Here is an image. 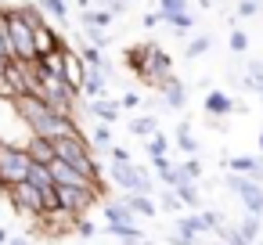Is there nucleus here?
Wrapping results in <instances>:
<instances>
[{
	"instance_id": "obj_1",
	"label": "nucleus",
	"mask_w": 263,
	"mask_h": 245,
	"mask_svg": "<svg viewBox=\"0 0 263 245\" xmlns=\"http://www.w3.org/2000/svg\"><path fill=\"white\" fill-rule=\"evenodd\" d=\"M4 198H8V202H11V209H15L18 216H26L29 223H33L36 216H44V213H47V205H44V191H40L36 184H29V180L8 184V187H4Z\"/></svg>"
},
{
	"instance_id": "obj_2",
	"label": "nucleus",
	"mask_w": 263,
	"mask_h": 245,
	"mask_svg": "<svg viewBox=\"0 0 263 245\" xmlns=\"http://www.w3.org/2000/svg\"><path fill=\"white\" fill-rule=\"evenodd\" d=\"M29 166H33V159H29V152L22 144L0 141V184H4V187L26 180L29 177Z\"/></svg>"
},
{
	"instance_id": "obj_3",
	"label": "nucleus",
	"mask_w": 263,
	"mask_h": 245,
	"mask_svg": "<svg viewBox=\"0 0 263 245\" xmlns=\"http://www.w3.org/2000/svg\"><path fill=\"white\" fill-rule=\"evenodd\" d=\"M8 15V40H11V58L18 62H33L36 58V47H33V26L15 11V8H4Z\"/></svg>"
},
{
	"instance_id": "obj_4",
	"label": "nucleus",
	"mask_w": 263,
	"mask_h": 245,
	"mask_svg": "<svg viewBox=\"0 0 263 245\" xmlns=\"http://www.w3.org/2000/svg\"><path fill=\"white\" fill-rule=\"evenodd\" d=\"M62 80L76 90V94H83V80H87V65H83V58H80V51H72V47H65V62H62Z\"/></svg>"
},
{
	"instance_id": "obj_5",
	"label": "nucleus",
	"mask_w": 263,
	"mask_h": 245,
	"mask_svg": "<svg viewBox=\"0 0 263 245\" xmlns=\"http://www.w3.org/2000/svg\"><path fill=\"white\" fill-rule=\"evenodd\" d=\"M33 47H36V54H51V51H58V47H65V36L54 29V26H36L33 29Z\"/></svg>"
},
{
	"instance_id": "obj_6",
	"label": "nucleus",
	"mask_w": 263,
	"mask_h": 245,
	"mask_svg": "<svg viewBox=\"0 0 263 245\" xmlns=\"http://www.w3.org/2000/svg\"><path fill=\"white\" fill-rule=\"evenodd\" d=\"M87 112H90L94 119H101L105 126H112V123H119L123 105H119V101H108V98H98V101H87Z\"/></svg>"
},
{
	"instance_id": "obj_7",
	"label": "nucleus",
	"mask_w": 263,
	"mask_h": 245,
	"mask_svg": "<svg viewBox=\"0 0 263 245\" xmlns=\"http://www.w3.org/2000/svg\"><path fill=\"white\" fill-rule=\"evenodd\" d=\"M123 202H126V209H130L137 220H141V216H144V220H152V216L159 213L155 198H152V195H144V191H126V198H123Z\"/></svg>"
},
{
	"instance_id": "obj_8",
	"label": "nucleus",
	"mask_w": 263,
	"mask_h": 245,
	"mask_svg": "<svg viewBox=\"0 0 263 245\" xmlns=\"http://www.w3.org/2000/svg\"><path fill=\"white\" fill-rule=\"evenodd\" d=\"M148 72H152L155 80H162V76L173 72V58H170L159 44H152V51H148Z\"/></svg>"
},
{
	"instance_id": "obj_9",
	"label": "nucleus",
	"mask_w": 263,
	"mask_h": 245,
	"mask_svg": "<svg viewBox=\"0 0 263 245\" xmlns=\"http://www.w3.org/2000/svg\"><path fill=\"white\" fill-rule=\"evenodd\" d=\"M22 148L29 152V159H33V162H44V166L54 159V144H51L47 137H36V134H29V141H26Z\"/></svg>"
},
{
	"instance_id": "obj_10",
	"label": "nucleus",
	"mask_w": 263,
	"mask_h": 245,
	"mask_svg": "<svg viewBox=\"0 0 263 245\" xmlns=\"http://www.w3.org/2000/svg\"><path fill=\"white\" fill-rule=\"evenodd\" d=\"M83 94H87L90 101H98V98H108V94H112V90H108V76H105V72H94V69H87Z\"/></svg>"
},
{
	"instance_id": "obj_11",
	"label": "nucleus",
	"mask_w": 263,
	"mask_h": 245,
	"mask_svg": "<svg viewBox=\"0 0 263 245\" xmlns=\"http://www.w3.org/2000/svg\"><path fill=\"white\" fill-rule=\"evenodd\" d=\"M205 112L209 116H231L234 112V98L223 94V90H209L205 94Z\"/></svg>"
},
{
	"instance_id": "obj_12",
	"label": "nucleus",
	"mask_w": 263,
	"mask_h": 245,
	"mask_svg": "<svg viewBox=\"0 0 263 245\" xmlns=\"http://www.w3.org/2000/svg\"><path fill=\"white\" fill-rule=\"evenodd\" d=\"M126 126H130V134H134V137H144V141H148L152 134H159V116H152V112H141V116H134Z\"/></svg>"
},
{
	"instance_id": "obj_13",
	"label": "nucleus",
	"mask_w": 263,
	"mask_h": 245,
	"mask_svg": "<svg viewBox=\"0 0 263 245\" xmlns=\"http://www.w3.org/2000/svg\"><path fill=\"white\" fill-rule=\"evenodd\" d=\"M155 205H159V213H170V216H180V209H184V202L177 198V191H173V187L155 191Z\"/></svg>"
},
{
	"instance_id": "obj_14",
	"label": "nucleus",
	"mask_w": 263,
	"mask_h": 245,
	"mask_svg": "<svg viewBox=\"0 0 263 245\" xmlns=\"http://www.w3.org/2000/svg\"><path fill=\"white\" fill-rule=\"evenodd\" d=\"M101 213H105L108 223H130V220H137V216L126 209V202H108V198H105V202H101Z\"/></svg>"
},
{
	"instance_id": "obj_15",
	"label": "nucleus",
	"mask_w": 263,
	"mask_h": 245,
	"mask_svg": "<svg viewBox=\"0 0 263 245\" xmlns=\"http://www.w3.org/2000/svg\"><path fill=\"white\" fill-rule=\"evenodd\" d=\"M177 231H180V234H187V238H202V234H209V227H205L202 213H195V216H177Z\"/></svg>"
},
{
	"instance_id": "obj_16",
	"label": "nucleus",
	"mask_w": 263,
	"mask_h": 245,
	"mask_svg": "<svg viewBox=\"0 0 263 245\" xmlns=\"http://www.w3.org/2000/svg\"><path fill=\"white\" fill-rule=\"evenodd\" d=\"M108 234H112V238H119L123 245H130V241H141V238H144V231L137 227V220H130V223H108Z\"/></svg>"
},
{
	"instance_id": "obj_17",
	"label": "nucleus",
	"mask_w": 263,
	"mask_h": 245,
	"mask_svg": "<svg viewBox=\"0 0 263 245\" xmlns=\"http://www.w3.org/2000/svg\"><path fill=\"white\" fill-rule=\"evenodd\" d=\"M173 137H177V144H180V152H187V155H198V152H202V144H198V137L191 134V126H187V123H177V130H173Z\"/></svg>"
},
{
	"instance_id": "obj_18",
	"label": "nucleus",
	"mask_w": 263,
	"mask_h": 245,
	"mask_svg": "<svg viewBox=\"0 0 263 245\" xmlns=\"http://www.w3.org/2000/svg\"><path fill=\"white\" fill-rule=\"evenodd\" d=\"M238 231H241V238H245V241H252V245H256V241H263V220H259V216H252V213H249V216H241Z\"/></svg>"
},
{
	"instance_id": "obj_19",
	"label": "nucleus",
	"mask_w": 263,
	"mask_h": 245,
	"mask_svg": "<svg viewBox=\"0 0 263 245\" xmlns=\"http://www.w3.org/2000/svg\"><path fill=\"white\" fill-rule=\"evenodd\" d=\"M173 191H177V198H180L184 205H191V209H202V195H198L195 180H184V184H177Z\"/></svg>"
},
{
	"instance_id": "obj_20",
	"label": "nucleus",
	"mask_w": 263,
	"mask_h": 245,
	"mask_svg": "<svg viewBox=\"0 0 263 245\" xmlns=\"http://www.w3.org/2000/svg\"><path fill=\"white\" fill-rule=\"evenodd\" d=\"M80 22H83V26H98V29H108V26H112V15H108L105 8H87V11L80 15Z\"/></svg>"
},
{
	"instance_id": "obj_21",
	"label": "nucleus",
	"mask_w": 263,
	"mask_h": 245,
	"mask_svg": "<svg viewBox=\"0 0 263 245\" xmlns=\"http://www.w3.org/2000/svg\"><path fill=\"white\" fill-rule=\"evenodd\" d=\"M80 40H87V44H94V47H101V51L112 44L108 29H98V26H83V29H80Z\"/></svg>"
},
{
	"instance_id": "obj_22",
	"label": "nucleus",
	"mask_w": 263,
	"mask_h": 245,
	"mask_svg": "<svg viewBox=\"0 0 263 245\" xmlns=\"http://www.w3.org/2000/svg\"><path fill=\"white\" fill-rule=\"evenodd\" d=\"M29 184H36L40 191H47V187H54V180H51V169L44 166V162H33L29 166V177H26Z\"/></svg>"
},
{
	"instance_id": "obj_23",
	"label": "nucleus",
	"mask_w": 263,
	"mask_h": 245,
	"mask_svg": "<svg viewBox=\"0 0 263 245\" xmlns=\"http://www.w3.org/2000/svg\"><path fill=\"white\" fill-rule=\"evenodd\" d=\"M144 152L152 155V159H159V155H170V137L159 130V134H152L148 141H144Z\"/></svg>"
},
{
	"instance_id": "obj_24",
	"label": "nucleus",
	"mask_w": 263,
	"mask_h": 245,
	"mask_svg": "<svg viewBox=\"0 0 263 245\" xmlns=\"http://www.w3.org/2000/svg\"><path fill=\"white\" fill-rule=\"evenodd\" d=\"M36 4H40L47 15H54L62 26H69V4H65V0H36Z\"/></svg>"
},
{
	"instance_id": "obj_25",
	"label": "nucleus",
	"mask_w": 263,
	"mask_h": 245,
	"mask_svg": "<svg viewBox=\"0 0 263 245\" xmlns=\"http://www.w3.org/2000/svg\"><path fill=\"white\" fill-rule=\"evenodd\" d=\"M191 4L187 0H159V15H162V22H170L173 15H180V11H187Z\"/></svg>"
},
{
	"instance_id": "obj_26",
	"label": "nucleus",
	"mask_w": 263,
	"mask_h": 245,
	"mask_svg": "<svg viewBox=\"0 0 263 245\" xmlns=\"http://www.w3.org/2000/svg\"><path fill=\"white\" fill-rule=\"evenodd\" d=\"M213 47V36H195L187 47H184V58H198V54H205Z\"/></svg>"
},
{
	"instance_id": "obj_27",
	"label": "nucleus",
	"mask_w": 263,
	"mask_h": 245,
	"mask_svg": "<svg viewBox=\"0 0 263 245\" xmlns=\"http://www.w3.org/2000/svg\"><path fill=\"white\" fill-rule=\"evenodd\" d=\"M159 180H162V187H177V184H184L187 177H184V169H180V166L173 162L170 169H162V173H159Z\"/></svg>"
},
{
	"instance_id": "obj_28",
	"label": "nucleus",
	"mask_w": 263,
	"mask_h": 245,
	"mask_svg": "<svg viewBox=\"0 0 263 245\" xmlns=\"http://www.w3.org/2000/svg\"><path fill=\"white\" fill-rule=\"evenodd\" d=\"M259 11H263V0H238V8H234L238 18H256Z\"/></svg>"
},
{
	"instance_id": "obj_29",
	"label": "nucleus",
	"mask_w": 263,
	"mask_h": 245,
	"mask_svg": "<svg viewBox=\"0 0 263 245\" xmlns=\"http://www.w3.org/2000/svg\"><path fill=\"white\" fill-rule=\"evenodd\" d=\"M0 58H11V40H8V15L0 4Z\"/></svg>"
},
{
	"instance_id": "obj_30",
	"label": "nucleus",
	"mask_w": 263,
	"mask_h": 245,
	"mask_svg": "<svg viewBox=\"0 0 263 245\" xmlns=\"http://www.w3.org/2000/svg\"><path fill=\"white\" fill-rule=\"evenodd\" d=\"M90 141H94V144H98V152H105V148H112V144H116V141H112V134H108V126H105V123H101V126H94V130H90Z\"/></svg>"
},
{
	"instance_id": "obj_31",
	"label": "nucleus",
	"mask_w": 263,
	"mask_h": 245,
	"mask_svg": "<svg viewBox=\"0 0 263 245\" xmlns=\"http://www.w3.org/2000/svg\"><path fill=\"white\" fill-rule=\"evenodd\" d=\"M72 231H76L80 238H87V241L98 234V227H94V220H90V216H76V227H72Z\"/></svg>"
},
{
	"instance_id": "obj_32",
	"label": "nucleus",
	"mask_w": 263,
	"mask_h": 245,
	"mask_svg": "<svg viewBox=\"0 0 263 245\" xmlns=\"http://www.w3.org/2000/svg\"><path fill=\"white\" fill-rule=\"evenodd\" d=\"M180 169H184V177H187V180H195V184L202 180V162H198L195 155H191L187 162H180Z\"/></svg>"
},
{
	"instance_id": "obj_33",
	"label": "nucleus",
	"mask_w": 263,
	"mask_h": 245,
	"mask_svg": "<svg viewBox=\"0 0 263 245\" xmlns=\"http://www.w3.org/2000/svg\"><path fill=\"white\" fill-rule=\"evenodd\" d=\"M231 51H234V54H245V51H249V36H245L241 29H231Z\"/></svg>"
},
{
	"instance_id": "obj_34",
	"label": "nucleus",
	"mask_w": 263,
	"mask_h": 245,
	"mask_svg": "<svg viewBox=\"0 0 263 245\" xmlns=\"http://www.w3.org/2000/svg\"><path fill=\"white\" fill-rule=\"evenodd\" d=\"M105 155H108V162H130V152H126V148H119V144L105 148Z\"/></svg>"
},
{
	"instance_id": "obj_35",
	"label": "nucleus",
	"mask_w": 263,
	"mask_h": 245,
	"mask_svg": "<svg viewBox=\"0 0 263 245\" xmlns=\"http://www.w3.org/2000/svg\"><path fill=\"white\" fill-rule=\"evenodd\" d=\"M105 11L116 18V15H126V11H130V4H126V0H105Z\"/></svg>"
},
{
	"instance_id": "obj_36",
	"label": "nucleus",
	"mask_w": 263,
	"mask_h": 245,
	"mask_svg": "<svg viewBox=\"0 0 263 245\" xmlns=\"http://www.w3.org/2000/svg\"><path fill=\"white\" fill-rule=\"evenodd\" d=\"M170 245H202L198 238H187V234H170Z\"/></svg>"
},
{
	"instance_id": "obj_37",
	"label": "nucleus",
	"mask_w": 263,
	"mask_h": 245,
	"mask_svg": "<svg viewBox=\"0 0 263 245\" xmlns=\"http://www.w3.org/2000/svg\"><path fill=\"white\" fill-rule=\"evenodd\" d=\"M119 105H123V108H141V98H137V94H123Z\"/></svg>"
},
{
	"instance_id": "obj_38",
	"label": "nucleus",
	"mask_w": 263,
	"mask_h": 245,
	"mask_svg": "<svg viewBox=\"0 0 263 245\" xmlns=\"http://www.w3.org/2000/svg\"><path fill=\"white\" fill-rule=\"evenodd\" d=\"M205 126H209V130H216V134H223V130H227V123H223L220 116H209V119H205Z\"/></svg>"
},
{
	"instance_id": "obj_39",
	"label": "nucleus",
	"mask_w": 263,
	"mask_h": 245,
	"mask_svg": "<svg viewBox=\"0 0 263 245\" xmlns=\"http://www.w3.org/2000/svg\"><path fill=\"white\" fill-rule=\"evenodd\" d=\"M141 22H144V26H148V29H152V26H159V22H162V15H159V11H148V15H144V18H141Z\"/></svg>"
},
{
	"instance_id": "obj_40",
	"label": "nucleus",
	"mask_w": 263,
	"mask_h": 245,
	"mask_svg": "<svg viewBox=\"0 0 263 245\" xmlns=\"http://www.w3.org/2000/svg\"><path fill=\"white\" fill-rule=\"evenodd\" d=\"M152 166H155V169H159V173H162V169H170V166H173V162H170V155H159V159H152Z\"/></svg>"
},
{
	"instance_id": "obj_41",
	"label": "nucleus",
	"mask_w": 263,
	"mask_h": 245,
	"mask_svg": "<svg viewBox=\"0 0 263 245\" xmlns=\"http://www.w3.org/2000/svg\"><path fill=\"white\" fill-rule=\"evenodd\" d=\"M8 241H11V231H8V227H0V245H8Z\"/></svg>"
},
{
	"instance_id": "obj_42",
	"label": "nucleus",
	"mask_w": 263,
	"mask_h": 245,
	"mask_svg": "<svg viewBox=\"0 0 263 245\" xmlns=\"http://www.w3.org/2000/svg\"><path fill=\"white\" fill-rule=\"evenodd\" d=\"M8 245H29V238H15V234H11V241H8Z\"/></svg>"
},
{
	"instance_id": "obj_43",
	"label": "nucleus",
	"mask_w": 263,
	"mask_h": 245,
	"mask_svg": "<svg viewBox=\"0 0 263 245\" xmlns=\"http://www.w3.org/2000/svg\"><path fill=\"white\" fill-rule=\"evenodd\" d=\"M80 4V11H87V8H94V0H76Z\"/></svg>"
},
{
	"instance_id": "obj_44",
	"label": "nucleus",
	"mask_w": 263,
	"mask_h": 245,
	"mask_svg": "<svg viewBox=\"0 0 263 245\" xmlns=\"http://www.w3.org/2000/svg\"><path fill=\"white\" fill-rule=\"evenodd\" d=\"M94 8H105V0H94Z\"/></svg>"
},
{
	"instance_id": "obj_45",
	"label": "nucleus",
	"mask_w": 263,
	"mask_h": 245,
	"mask_svg": "<svg viewBox=\"0 0 263 245\" xmlns=\"http://www.w3.org/2000/svg\"><path fill=\"white\" fill-rule=\"evenodd\" d=\"M259 152H263V134H259Z\"/></svg>"
},
{
	"instance_id": "obj_46",
	"label": "nucleus",
	"mask_w": 263,
	"mask_h": 245,
	"mask_svg": "<svg viewBox=\"0 0 263 245\" xmlns=\"http://www.w3.org/2000/svg\"><path fill=\"white\" fill-rule=\"evenodd\" d=\"M0 195H4V184H0Z\"/></svg>"
},
{
	"instance_id": "obj_47",
	"label": "nucleus",
	"mask_w": 263,
	"mask_h": 245,
	"mask_svg": "<svg viewBox=\"0 0 263 245\" xmlns=\"http://www.w3.org/2000/svg\"><path fill=\"white\" fill-rule=\"evenodd\" d=\"M126 4H134V0H126Z\"/></svg>"
},
{
	"instance_id": "obj_48",
	"label": "nucleus",
	"mask_w": 263,
	"mask_h": 245,
	"mask_svg": "<svg viewBox=\"0 0 263 245\" xmlns=\"http://www.w3.org/2000/svg\"><path fill=\"white\" fill-rule=\"evenodd\" d=\"M256 245H263V241H256Z\"/></svg>"
}]
</instances>
